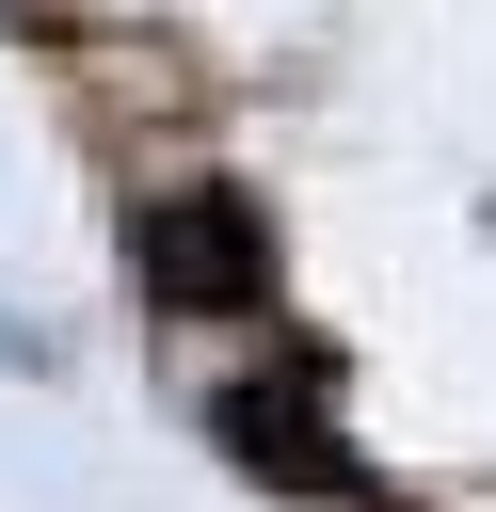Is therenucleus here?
<instances>
[{
    "instance_id": "f257e3e1",
    "label": "nucleus",
    "mask_w": 496,
    "mask_h": 512,
    "mask_svg": "<svg viewBox=\"0 0 496 512\" xmlns=\"http://www.w3.org/2000/svg\"><path fill=\"white\" fill-rule=\"evenodd\" d=\"M144 288H160V304H208V320L272 304V240H256V208H240V192H176V208H144Z\"/></svg>"
},
{
    "instance_id": "f03ea898",
    "label": "nucleus",
    "mask_w": 496,
    "mask_h": 512,
    "mask_svg": "<svg viewBox=\"0 0 496 512\" xmlns=\"http://www.w3.org/2000/svg\"><path fill=\"white\" fill-rule=\"evenodd\" d=\"M224 448H240L256 480H320V496L352 480V464L320 448V416H304V400H224Z\"/></svg>"
}]
</instances>
